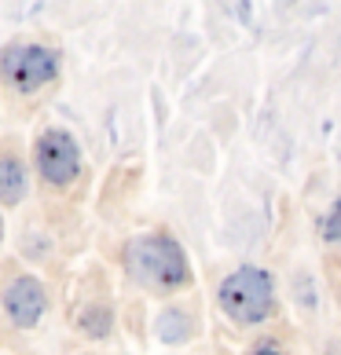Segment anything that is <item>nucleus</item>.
<instances>
[{"mask_svg":"<svg viewBox=\"0 0 341 355\" xmlns=\"http://www.w3.org/2000/svg\"><path fill=\"white\" fill-rule=\"evenodd\" d=\"M125 271L147 289L188 286V257L169 234H140L125 245Z\"/></svg>","mask_w":341,"mask_h":355,"instance_id":"f257e3e1","label":"nucleus"},{"mask_svg":"<svg viewBox=\"0 0 341 355\" xmlns=\"http://www.w3.org/2000/svg\"><path fill=\"white\" fill-rule=\"evenodd\" d=\"M275 304V289H272V275L260 268H239L220 282V308L231 322L253 326L265 322Z\"/></svg>","mask_w":341,"mask_h":355,"instance_id":"f03ea898","label":"nucleus"},{"mask_svg":"<svg viewBox=\"0 0 341 355\" xmlns=\"http://www.w3.org/2000/svg\"><path fill=\"white\" fill-rule=\"evenodd\" d=\"M0 73L8 77L11 88L33 92L56 77V55L41 44H11L0 55Z\"/></svg>","mask_w":341,"mask_h":355,"instance_id":"7ed1b4c3","label":"nucleus"},{"mask_svg":"<svg viewBox=\"0 0 341 355\" xmlns=\"http://www.w3.org/2000/svg\"><path fill=\"white\" fill-rule=\"evenodd\" d=\"M37 168H41V176L48 183H56V187L74 183L77 173H81V150H77L74 136L63 132V128H48V132L37 139Z\"/></svg>","mask_w":341,"mask_h":355,"instance_id":"20e7f679","label":"nucleus"},{"mask_svg":"<svg viewBox=\"0 0 341 355\" xmlns=\"http://www.w3.org/2000/svg\"><path fill=\"white\" fill-rule=\"evenodd\" d=\"M48 308V293L41 279H33V275H19V279H11L8 289H4V311L8 319L22 326V330H30V326L41 322V315Z\"/></svg>","mask_w":341,"mask_h":355,"instance_id":"39448f33","label":"nucleus"},{"mask_svg":"<svg viewBox=\"0 0 341 355\" xmlns=\"http://www.w3.org/2000/svg\"><path fill=\"white\" fill-rule=\"evenodd\" d=\"M26 198V165L19 157H0V202L19 205Z\"/></svg>","mask_w":341,"mask_h":355,"instance_id":"423d86ee","label":"nucleus"},{"mask_svg":"<svg viewBox=\"0 0 341 355\" xmlns=\"http://www.w3.org/2000/svg\"><path fill=\"white\" fill-rule=\"evenodd\" d=\"M154 334H158V340H165V345H183V340L191 337V315L183 308H165L158 315V322H154Z\"/></svg>","mask_w":341,"mask_h":355,"instance_id":"0eeeda50","label":"nucleus"},{"mask_svg":"<svg viewBox=\"0 0 341 355\" xmlns=\"http://www.w3.org/2000/svg\"><path fill=\"white\" fill-rule=\"evenodd\" d=\"M81 330H88L92 337H107L110 334V308H88L81 315Z\"/></svg>","mask_w":341,"mask_h":355,"instance_id":"6e6552de","label":"nucleus"},{"mask_svg":"<svg viewBox=\"0 0 341 355\" xmlns=\"http://www.w3.org/2000/svg\"><path fill=\"white\" fill-rule=\"evenodd\" d=\"M319 231H323V239L331 242V245H341V198L331 205V213L323 216V227Z\"/></svg>","mask_w":341,"mask_h":355,"instance_id":"1a4fd4ad","label":"nucleus"},{"mask_svg":"<svg viewBox=\"0 0 341 355\" xmlns=\"http://www.w3.org/2000/svg\"><path fill=\"white\" fill-rule=\"evenodd\" d=\"M253 355H279V352H272V348H260V352H253Z\"/></svg>","mask_w":341,"mask_h":355,"instance_id":"9d476101","label":"nucleus"},{"mask_svg":"<svg viewBox=\"0 0 341 355\" xmlns=\"http://www.w3.org/2000/svg\"><path fill=\"white\" fill-rule=\"evenodd\" d=\"M0 234H4V223H0Z\"/></svg>","mask_w":341,"mask_h":355,"instance_id":"9b49d317","label":"nucleus"}]
</instances>
